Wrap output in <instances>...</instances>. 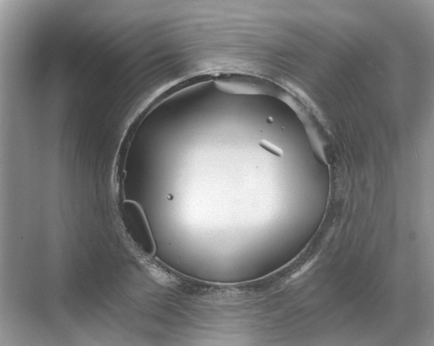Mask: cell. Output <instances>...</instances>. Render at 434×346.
I'll return each mask as SVG.
<instances>
[{"instance_id": "1", "label": "cell", "mask_w": 434, "mask_h": 346, "mask_svg": "<svg viewBox=\"0 0 434 346\" xmlns=\"http://www.w3.org/2000/svg\"><path fill=\"white\" fill-rule=\"evenodd\" d=\"M125 230L136 248L146 256L155 252V241L144 211L138 203L125 200L120 208Z\"/></svg>"}, {"instance_id": "3", "label": "cell", "mask_w": 434, "mask_h": 346, "mask_svg": "<svg viewBox=\"0 0 434 346\" xmlns=\"http://www.w3.org/2000/svg\"><path fill=\"white\" fill-rule=\"evenodd\" d=\"M259 144L262 148H264L266 150L271 152V153H273V154H274L275 155L281 156L282 154V150L279 148H278L277 147L273 146V144L270 143L269 142H267L266 141L262 140L259 143Z\"/></svg>"}, {"instance_id": "2", "label": "cell", "mask_w": 434, "mask_h": 346, "mask_svg": "<svg viewBox=\"0 0 434 346\" xmlns=\"http://www.w3.org/2000/svg\"><path fill=\"white\" fill-rule=\"evenodd\" d=\"M216 86L232 94H268L271 81L254 75L229 73L216 75Z\"/></svg>"}]
</instances>
